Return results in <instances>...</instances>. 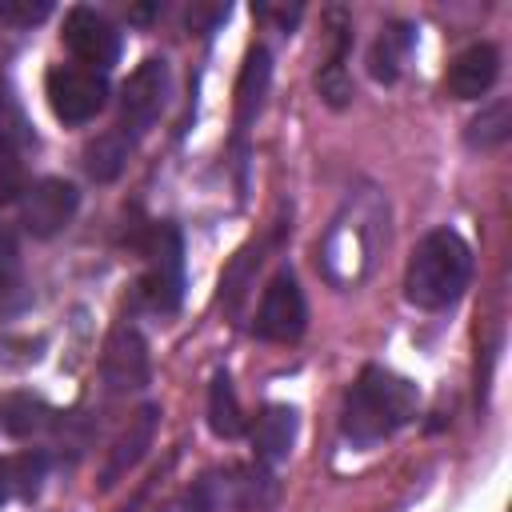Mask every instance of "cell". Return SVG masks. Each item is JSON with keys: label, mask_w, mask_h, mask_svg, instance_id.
I'll use <instances>...</instances> for the list:
<instances>
[{"label": "cell", "mask_w": 512, "mask_h": 512, "mask_svg": "<svg viewBox=\"0 0 512 512\" xmlns=\"http://www.w3.org/2000/svg\"><path fill=\"white\" fill-rule=\"evenodd\" d=\"M500 76V52L492 44H468L452 64H448V76H444V88L456 96V100H480Z\"/></svg>", "instance_id": "cell-10"}, {"label": "cell", "mask_w": 512, "mask_h": 512, "mask_svg": "<svg viewBox=\"0 0 512 512\" xmlns=\"http://www.w3.org/2000/svg\"><path fill=\"white\" fill-rule=\"evenodd\" d=\"M20 288V244L16 232L0 224V296H12Z\"/></svg>", "instance_id": "cell-21"}, {"label": "cell", "mask_w": 512, "mask_h": 512, "mask_svg": "<svg viewBox=\"0 0 512 512\" xmlns=\"http://www.w3.org/2000/svg\"><path fill=\"white\" fill-rule=\"evenodd\" d=\"M48 16H52V4L48 0H0V20L4 24L28 28V24H40Z\"/></svg>", "instance_id": "cell-23"}, {"label": "cell", "mask_w": 512, "mask_h": 512, "mask_svg": "<svg viewBox=\"0 0 512 512\" xmlns=\"http://www.w3.org/2000/svg\"><path fill=\"white\" fill-rule=\"evenodd\" d=\"M292 440H296V408H288V404H268L264 416H260L256 428H252L256 460H260L264 468L284 464L288 452H292Z\"/></svg>", "instance_id": "cell-13"}, {"label": "cell", "mask_w": 512, "mask_h": 512, "mask_svg": "<svg viewBox=\"0 0 512 512\" xmlns=\"http://www.w3.org/2000/svg\"><path fill=\"white\" fill-rule=\"evenodd\" d=\"M308 324V304H304V292H300V280L284 268L268 280L264 296H260V308H256V336L260 340H276V344H288L304 332Z\"/></svg>", "instance_id": "cell-6"}, {"label": "cell", "mask_w": 512, "mask_h": 512, "mask_svg": "<svg viewBox=\"0 0 512 512\" xmlns=\"http://www.w3.org/2000/svg\"><path fill=\"white\" fill-rule=\"evenodd\" d=\"M468 280H472V248L456 228H432L428 236H420L404 272V292L416 308L436 312L456 304Z\"/></svg>", "instance_id": "cell-2"}, {"label": "cell", "mask_w": 512, "mask_h": 512, "mask_svg": "<svg viewBox=\"0 0 512 512\" xmlns=\"http://www.w3.org/2000/svg\"><path fill=\"white\" fill-rule=\"evenodd\" d=\"M76 208H80V192L64 176H44V180H36L32 188L20 192V224L40 240L68 228Z\"/></svg>", "instance_id": "cell-7"}, {"label": "cell", "mask_w": 512, "mask_h": 512, "mask_svg": "<svg viewBox=\"0 0 512 512\" xmlns=\"http://www.w3.org/2000/svg\"><path fill=\"white\" fill-rule=\"evenodd\" d=\"M128 152H132V136L124 128H112V132L96 136L84 148V168H88L92 180H116L124 160H128Z\"/></svg>", "instance_id": "cell-17"}, {"label": "cell", "mask_w": 512, "mask_h": 512, "mask_svg": "<svg viewBox=\"0 0 512 512\" xmlns=\"http://www.w3.org/2000/svg\"><path fill=\"white\" fill-rule=\"evenodd\" d=\"M48 424H52V408H48L40 396H32V392H8V396L0 400V428H4L8 436L24 440V436L44 432Z\"/></svg>", "instance_id": "cell-16"}, {"label": "cell", "mask_w": 512, "mask_h": 512, "mask_svg": "<svg viewBox=\"0 0 512 512\" xmlns=\"http://www.w3.org/2000/svg\"><path fill=\"white\" fill-rule=\"evenodd\" d=\"M156 420H160V408L156 404H144L132 420H128V428L116 436V444L108 448V460H104V472H100V484L104 488H112L140 456H144V448L152 444V436H156Z\"/></svg>", "instance_id": "cell-11"}, {"label": "cell", "mask_w": 512, "mask_h": 512, "mask_svg": "<svg viewBox=\"0 0 512 512\" xmlns=\"http://www.w3.org/2000/svg\"><path fill=\"white\" fill-rule=\"evenodd\" d=\"M268 84H272V56H268L264 44H256L244 56V68H240V80H236V136H244L248 124L260 116Z\"/></svg>", "instance_id": "cell-12"}, {"label": "cell", "mask_w": 512, "mask_h": 512, "mask_svg": "<svg viewBox=\"0 0 512 512\" xmlns=\"http://www.w3.org/2000/svg\"><path fill=\"white\" fill-rule=\"evenodd\" d=\"M60 36H64L68 52H72L84 68L104 72V68L116 64V56H120V32H116V24H112L104 12H96V8H84V4L68 8Z\"/></svg>", "instance_id": "cell-8"}, {"label": "cell", "mask_w": 512, "mask_h": 512, "mask_svg": "<svg viewBox=\"0 0 512 512\" xmlns=\"http://www.w3.org/2000/svg\"><path fill=\"white\" fill-rule=\"evenodd\" d=\"M104 380L112 392H132L148 384V344L136 328H116L104 348Z\"/></svg>", "instance_id": "cell-9"}, {"label": "cell", "mask_w": 512, "mask_h": 512, "mask_svg": "<svg viewBox=\"0 0 512 512\" xmlns=\"http://www.w3.org/2000/svg\"><path fill=\"white\" fill-rule=\"evenodd\" d=\"M168 60L160 56H148L128 80H124V92H120V124L132 140L140 132H148L156 124V116L164 112V100H168Z\"/></svg>", "instance_id": "cell-5"}, {"label": "cell", "mask_w": 512, "mask_h": 512, "mask_svg": "<svg viewBox=\"0 0 512 512\" xmlns=\"http://www.w3.org/2000/svg\"><path fill=\"white\" fill-rule=\"evenodd\" d=\"M332 56L324 60V68H320V76H316V88H320V96L332 104V108H344L348 100H352V80H348V72H344V52H348V40H352V32H348V24H344V16L340 12H332Z\"/></svg>", "instance_id": "cell-15"}, {"label": "cell", "mask_w": 512, "mask_h": 512, "mask_svg": "<svg viewBox=\"0 0 512 512\" xmlns=\"http://www.w3.org/2000/svg\"><path fill=\"white\" fill-rule=\"evenodd\" d=\"M0 108H4V96H0Z\"/></svg>", "instance_id": "cell-25"}, {"label": "cell", "mask_w": 512, "mask_h": 512, "mask_svg": "<svg viewBox=\"0 0 512 512\" xmlns=\"http://www.w3.org/2000/svg\"><path fill=\"white\" fill-rule=\"evenodd\" d=\"M208 428L216 436H224V440L244 432V412H240V400H236V388H232L228 372L212 376V388H208Z\"/></svg>", "instance_id": "cell-18"}, {"label": "cell", "mask_w": 512, "mask_h": 512, "mask_svg": "<svg viewBox=\"0 0 512 512\" xmlns=\"http://www.w3.org/2000/svg\"><path fill=\"white\" fill-rule=\"evenodd\" d=\"M20 192H24V164H20L16 148L0 136V204L16 200Z\"/></svg>", "instance_id": "cell-22"}, {"label": "cell", "mask_w": 512, "mask_h": 512, "mask_svg": "<svg viewBox=\"0 0 512 512\" xmlns=\"http://www.w3.org/2000/svg\"><path fill=\"white\" fill-rule=\"evenodd\" d=\"M12 496V484H8V468L0 464V500H8Z\"/></svg>", "instance_id": "cell-24"}, {"label": "cell", "mask_w": 512, "mask_h": 512, "mask_svg": "<svg viewBox=\"0 0 512 512\" xmlns=\"http://www.w3.org/2000/svg\"><path fill=\"white\" fill-rule=\"evenodd\" d=\"M44 96L56 120L64 124H88L108 104V80L96 68L84 64H52L44 76Z\"/></svg>", "instance_id": "cell-4"}, {"label": "cell", "mask_w": 512, "mask_h": 512, "mask_svg": "<svg viewBox=\"0 0 512 512\" xmlns=\"http://www.w3.org/2000/svg\"><path fill=\"white\" fill-rule=\"evenodd\" d=\"M4 468H8V484H12V492H16V496H36V488H40V480H44L48 460H44L40 452H24V456L4 460Z\"/></svg>", "instance_id": "cell-20"}, {"label": "cell", "mask_w": 512, "mask_h": 512, "mask_svg": "<svg viewBox=\"0 0 512 512\" xmlns=\"http://www.w3.org/2000/svg\"><path fill=\"white\" fill-rule=\"evenodd\" d=\"M412 52V24L404 20H392L380 28L376 44H372V56H368V72L384 84H392L400 72H404V60Z\"/></svg>", "instance_id": "cell-14"}, {"label": "cell", "mask_w": 512, "mask_h": 512, "mask_svg": "<svg viewBox=\"0 0 512 512\" xmlns=\"http://www.w3.org/2000/svg\"><path fill=\"white\" fill-rule=\"evenodd\" d=\"M136 296L148 312H160V316H172L180 308V300H184V244H180V232L172 224L152 228L148 268L140 276Z\"/></svg>", "instance_id": "cell-3"}, {"label": "cell", "mask_w": 512, "mask_h": 512, "mask_svg": "<svg viewBox=\"0 0 512 512\" xmlns=\"http://www.w3.org/2000/svg\"><path fill=\"white\" fill-rule=\"evenodd\" d=\"M508 136H512V104L508 100H492L488 108H480V116H472L464 140H468V148L488 152V148H500Z\"/></svg>", "instance_id": "cell-19"}, {"label": "cell", "mask_w": 512, "mask_h": 512, "mask_svg": "<svg viewBox=\"0 0 512 512\" xmlns=\"http://www.w3.org/2000/svg\"><path fill=\"white\" fill-rule=\"evenodd\" d=\"M416 404H420V396H416L412 380H404L380 364H368L344 396L340 432L348 444L372 448V444L388 440L396 428H404L416 416Z\"/></svg>", "instance_id": "cell-1"}]
</instances>
